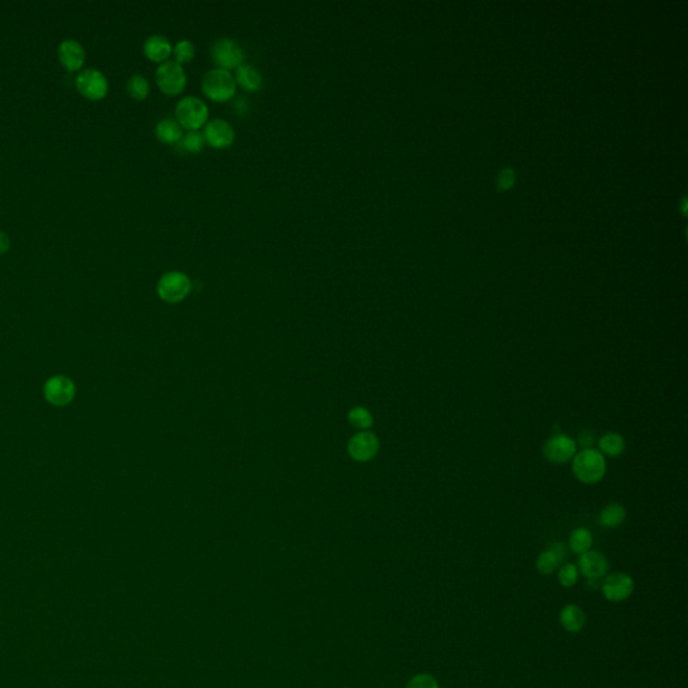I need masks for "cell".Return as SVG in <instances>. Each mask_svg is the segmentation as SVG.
<instances>
[{"label": "cell", "mask_w": 688, "mask_h": 688, "mask_svg": "<svg viewBox=\"0 0 688 688\" xmlns=\"http://www.w3.org/2000/svg\"><path fill=\"white\" fill-rule=\"evenodd\" d=\"M379 450V441L370 432H361L355 434L348 443V453L356 461H370Z\"/></svg>", "instance_id": "obj_12"}, {"label": "cell", "mask_w": 688, "mask_h": 688, "mask_svg": "<svg viewBox=\"0 0 688 688\" xmlns=\"http://www.w3.org/2000/svg\"><path fill=\"white\" fill-rule=\"evenodd\" d=\"M627 511L620 504H609L600 514V525L607 529H616L624 523Z\"/></svg>", "instance_id": "obj_20"}, {"label": "cell", "mask_w": 688, "mask_h": 688, "mask_svg": "<svg viewBox=\"0 0 688 688\" xmlns=\"http://www.w3.org/2000/svg\"><path fill=\"white\" fill-rule=\"evenodd\" d=\"M127 89L130 96L134 100H144L150 93V83L141 74H133L128 80Z\"/></svg>", "instance_id": "obj_24"}, {"label": "cell", "mask_w": 688, "mask_h": 688, "mask_svg": "<svg viewBox=\"0 0 688 688\" xmlns=\"http://www.w3.org/2000/svg\"><path fill=\"white\" fill-rule=\"evenodd\" d=\"M76 86L82 96L92 100H100L108 93L105 76L96 69L83 70L76 80Z\"/></svg>", "instance_id": "obj_9"}, {"label": "cell", "mask_w": 688, "mask_h": 688, "mask_svg": "<svg viewBox=\"0 0 688 688\" xmlns=\"http://www.w3.org/2000/svg\"><path fill=\"white\" fill-rule=\"evenodd\" d=\"M236 82H239L245 90L256 92L260 90L263 86V76L259 72V69H256L253 65L242 63L237 68Z\"/></svg>", "instance_id": "obj_17"}, {"label": "cell", "mask_w": 688, "mask_h": 688, "mask_svg": "<svg viewBox=\"0 0 688 688\" xmlns=\"http://www.w3.org/2000/svg\"><path fill=\"white\" fill-rule=\"evenodd\" d=\"M202 89L212 101L223 103L236 94L237 82L229 70L214 68L203 74Z\"/></svg>", "instance_id": "obj_2"}, {"label": "cell", "mask_w": 688, "mask_h": 688, "mask_svg": "<svg viewBox=\"0 0 688 688\" xmlns=\"http://www.w3.org/2000/svg\"><path fill=\"white\" fill-rule=\"evenodd\" d=\"M591 545H593V536H591V532L589 529L580 527V529H574L570 534L569 546L576 554L583 556L585 553L590 552Z\"/></svg>", "instance_id": "obj_22"}, {"label": "cell", "mask_w": 688, "mask_h": 688, "mask_svg": "<svg viewBox=\"0 0 688 688\" xmlns=\"http://www.w3.org/2000/svg\"><path fill=\"white\" fill-rule=\"evenodd\" d=\"M635 590V583L625 573H613L603 583V593L610 603H623L628 600Z\"/></svg>", "instance_id": "obj_7"}, {"label": "cell", "mask_w": 688, "mask_h": 688, "mask_svg": "<svg viewBox=\"0 0 688 688\" xmlns=\"http://www.w3.org/2000/svg\"><path fill=\"white\" fill-rule=\"evenodd\" d=\"M172 54L175 57V62L178 63H187L195 57V46L191 41L182 39L176 42V45L172 48Z\"/></svg>", "instance_id": "obj_26"}, {"label": "cell", "mask_w": 688, "mask_h": 688, "mask_svg": "<svg viewBox=\"0 0 688 688\" xmlns=\"http://www.w3.org/2000/svg\"><path fill=\"white\" fill-rule=\"evenodd\" d=\"M550 549H552V550H553V552L556 553V556H558V558L560 559V562H563V560H565V558H566V556H567V547H566V546H565L563 543H560V542H556V543H554V545H553V546H552Z\"/></svg>", "instance_id": "obj_30"}, {"label": "cell", "mask_w": 688, "mask_h": 688, "mask_svg": "<svg viewBox=\"0 0 688 688\" xmlns=\"http://www.w3.org/2000/svg\"><path fill=\"white\" fill-rule=\"evenodd\" d=\"M58 58L68 70H77L83 65L86 54L80 42L74 39H66L61 42L58 48Z\"/></svg>", "instance_id": "obj_14"}, {"label": "cell", "mask_w": 688, "mask_h": 688, "mask_svg": "<svg viewBox=\"0 0 688 688\" xmlns=\"http://www.w3.org/2000/svg\"><path fill=\"white\" fill-rule=\"evenodd\" d=\"M175 114H176V121L181 124L182 128L196 131L208 123L209 108L199 97L187 96L179 100V103L176 104Z\"/></svg>", "instance_id": "obj_3"}, {"label": "cell", "mask_w": 688, "mask_h": 688, "mask_svg": "<svg viewBox=\"0 0 688 688\" xmlns=\"http://www.w3.org/2000/svg\"><path fill=\"white\" fill-rule=\"evenodd\" d=\"M11 246V241L8 239V236L3 232H0V254L6 253Z\"/></svg>", "instance_id": "obj_33"}, {"label": "cell", "mask_w": 688, "mask_h": 688, "mask_svg": "<svg viewBox=\"0 0 688 688\" xmlns=\"http://www.w3.org/2000/svg\"><path fill=\"white\" fill-rule=\"evenodd\" d=\"M515 181V175H514V171L509 170V168H505V170H502L499 176H498V185L500 188H508L511 187L512 183Z\"/></svg>", "instance_id": "obj_29"}, {"label": "cell", "mask_w": 688, "mask_h": 688, "mask_svg": "<svg viewBox=\"0 0 688 688\" xmlns=\"http://www.w3.org/2000/svg\"><path fill=\"white\" fill-rule=\"evenodd\" d=\"M625 450V440L621 434L609 432L598 441V452L609 457H618Z\"/></svg>", "instance_id": "obj_19"}, {"label": "cell", "mask_w": 688, "mask_h": 688, "mask_svg": "<svg viewBox=\"0 0 688 688\" xmlns=\"http://www.w3.org/2000/svg\"><path fill=\"white\" fill-rule=\"evenodd\" d=\"M580 443H581V445H583L585 449L591 448V445L594 443V437H593V434L590 432H585V433H583L580 436Z\"/></svg>", "instance_id": "obj_31"}, {"label": "cell", "mask_w": 688, "mask_h": 688, "mask_svg": "<svg viewBox=\"0 0 688 688\" xmlns=\"http://www.w3.org/2000/svg\"><path fill=\"white\" fill-rule=\"evenodd\" d=\"M559 621L562 627L571 634H577L583 631L586 623V616L583 613V609L577 605H566L560 610L559 614Z\"/></svg>", "instance_id": "obj_16"}, {"label": "cell", "mask_w": 688, "mask_h": 688, "mask_svg": "<svg viewBox=\"0 0 688 688\" xmlns=\"http://www.w3.org/2000/svg\"><path fill=\"white\" fill-rule=\"evenodd\" d=\"M607 558L598 552H587L578 559V571L587 580H600L608 573Z\"/></svg>", "instance_id": "obj_13"}, {"label": "cell", "mask_w": 688, "mask_h": 688, "mask_svg": "<svg viewBox=\"0 0 688 688\" xmlns=\"http://www.w3.org/2000/svg\"><path fill=\"white\" fill-rule=\"evenodd\" d=\"M571 468L574 476L583 484H596L607 474V461L598 450L587 448L573 457Z\"/></svg>", "instance_id": "obj_1"}, {"label": "cell", "mask_w": 688, "mask_h": 688, "mask_svg": "<svg viewBox=\"0 0 688 688\" xmlns=\"http://www.w3.org/2000/svg\"><path fill=\"white\" fill-rule=\"evenodd\" d=\"M405 688H438V682L429 674H418L409 680Z\"/></svg>", "instance_id": "obj_28"}, {"label": "cell", "mask_w": 688, "mask_h": 688, "mask_svg": "<svg viewBox=\"0 0 688 688\" xmlns=\"http://www.w3.org/2000/svg\"><path fill=\"white\" fill-rule=\"evenodd\" d=\"M155 133L161 143L176 144L183 136V130L175 119L165 117L158 123V125L155 128Z\"/></svg>", "instance_id": "obj_18"}, {"label": "cell", "mask_w": 688, "mask_h": 688, "mask_svg": "<svg viewBox=\"0 0 688 688\" xmlns=\"http://www.w3.org/2000/svg\"><path fill=\"white\" fill-rule=\"evenodd\" d=\"M210 54L218 68L229 72L230 69H237L239 65H242L245 58L243 49L237 41L232 38H218L214 41Z\"/></svg>", "instance_id": "obj_6"}, {"label": "cell", "mask_w": 688, "mask_h": 688, "mask_svg": "<svg viewBox=\"0 0 688 688\" xmlns=\"http://www.w3.org/2000/svg\"><path fill=\"white\" fill-rule=\"evenodd\" d=\"M192 288L190 277L182 272H167L160 277L158 283V293L160 299L175 304L185 300Z\"/></svg>", "instance_id": "obj_4"}, {"label": "cell", "mask_w": 688, "mask_h": 688, "mask_svg": "<svg viewBox=\"0 0 688 688\" xmlns=\"http://www.w3.org/2000/svg\"><path fill=\"white\" fill-rule=\"evenodd\" d=\"M348 421L351 423L352 426L362 429V430L369 429L374 424V418H372L370 412L365 407H354L348 413Z\"/></svg>", "instance_id": "obj_25"}, {"label": "cell", "mask_w": 688, "mask_h": 688, "mask_svg": "<svg viewBox=\"0 0 688 688\" xmlns=\"http://www.w3.org/2000/svg\"><path fill=\"white\" fill-rule=\"evenodd\" d=\"M206 144L203 133L198 131H188L182 136V139L176 143V148L181 152L185 154H199Z\"/></svg>", "instance_id": "obj_21"}, {"label": "cell", "mask_w": 688, "mask_h": 688, "mask_svg": "<svg viewBox=\"0 0 688 688\" xmlns=\"http://www.w3.org/2000/svg\"><path fill=\"white\" fill-rule=\"evenodd\" d=\"M172 53V46L171 42L167 37L154 34L148 37L144 42V54L155 62H163L165 61Z\"/></svg>", "instance_id": "obj_15"}, {"label": "cell", "mask_w": 688, "mask_h": 688, "mask_svg": "<svg viewBox=\"0 0 688 688\" xmlns=\"http://www.w3.org/2000/svg\"><path fill=\"white\" fill-rule=\"evenodd\" d=\"M234 109H236V112H237L239 114H242V116H243V114L249 110V104H247V101H246L245 99H242V97H241V99H239V100L234 103Z\"/></svg>", "instance_id": "obj_32"}, {"label": "cell", "mask_w": 688, "mask_h": 688, "mask_svg": "<svg viewBox=\"0 0 688 688\" xmlns=\"http://www.w3.org/2000/svg\"><path fill=\"white\" fill-rule=\"evenodd\" d=\"M577 452V445L573 438L566 434H556L545 444V457L554 464H565L573 460Z\"/></svg>", "instance_id": "obj_8"}, {"label": "cell", "mask_w": 688, "mask_h": 688, "mask_svg": "<svg viewBox=\"0 0 688 688\" xmlns=\"http://www.w3.org/2000/svg\"><path fill=\"white\" fill-rule=\"evenodd\" d=\"M578 578H580L578 567L576 565H571V563L562 566L559 573H558V581L565 587L574 586L578 581Z\"/></svg>", "instance_id": "obj_27"}, {"label": "cell", "mask_w": 688, "mask_h": 688, "mask_svg": "<svg viewBox=\"0 0 688 688\" xmlns=\"http://www.w3.org/2000/svg\"><path fill=\"white\" fill-rule=\"evenodd\" d=\"M560 559L558 558L556 553L552 550V549H547L545 550L540 556H538L536 559V569L540 574H553L556 570V567L559 566Z\"/></svg>", "instance_id": "obj_23"}, {"label": "cell", "mask_w": 688, "mask_h": 688, "mask_svg": "<svg viewBox=\"0 0 688 688\" xmlns=\"http://www.w3.org/2000/svg\"><path fill=\"white\" fill-rule=\"evenodd\" d=\"M205 140L212 148H226L234 143L236 132L232 124L223 119H212L205 125Z\"/></svg>", "instance_id": "obj_10"}, {"label": "cell", "mask_w": 688, "mask_h": 688, "mask_svg": "<svg viewBox=\"0 0 688 688\" xmlns=\"http://www.w3.org/2000/svg\"><path fill=\"white\" fill-rule=\"evenodd\" d=\"M46 399L55 406L68 405L76 394V387L73 382L62 375L49 379L43 389Z\"/></svg>", "instance_id": "obj_11"}, {"label": "cell", "mask_w": 688, "mask_h": 688, "mask_svg": "<svg viewBox=\"0 0 688 688\" xmlns=\"http://www.w3.org/2000/svg\"><path fill=\"white\" fill-rule=\"evenodd\" d=\"M156 82L160 90L168 96L182 93L187 83L185 68L175 61L163 62L156 69Z\"/></svg>", "instance_id": "obj_5"}]
</instances>
